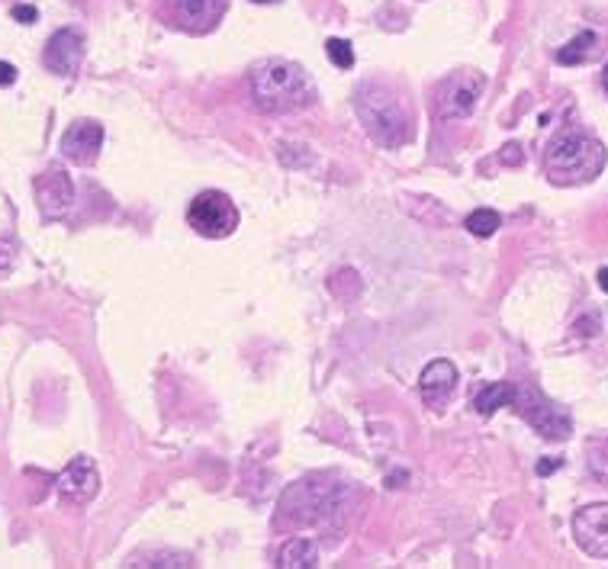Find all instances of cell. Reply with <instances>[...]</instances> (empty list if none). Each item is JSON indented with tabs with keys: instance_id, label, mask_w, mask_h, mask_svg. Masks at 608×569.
<instances>
[{
	"instance_id": "obj_25",
	"label": "cell",
	"mask_w": 608,
	"mask_h": 569,
	"mask_svg": "<svg viewBox=\"0 0 608 569\" xmlns=\"http://www.w3.org/2000/svg\"><path fill=\"white\" fill-rule=\"evenodd\" d=\"M13 264V249L7 242H0V271H7Z\"/></svg>"
},
{
	"instance_id": "obj_10",
	"label": "cell",
	"mask_w": 608,
	"mask_h": 569,
	"mask_svg": "<svg viewBox=\"0 0 608 569\" xmlns=\"http://www.w3.org/2000/svg\"><path fill=\"white\" fill-rule=\"evenodd\" d=\"M81 59H84V36L72 27L59 30L55 36L49 39L45 55H42L45 69L52 74H62V77H72L77 72V65H81Z\"/></svg>"
},
{
	"instance_id": "obj_3",
	"label": "cell",
	"mask_w": 608,
	"mask_h": 569,
	"mask_svg": "<svg viewBox=\"0 0 608 569\" xmlns=\"http://www.w3.org/2000/svg\"><path fill=\"white\" fill-rule=\"evenodd\" d=\"M355 109L360 116V126L367 129V136L377 145H387V148H399V145L409 143V116L399 101H394L384 87H360Z\"/></svg>"
},
{
	"instance_id": "obj_23",
	"label": "cell",
	"mask_w": 608,
	"mask_h": 569,
	"mask_svg": "<svg viewBox=\"0 0 608 569\" xmlns=\"http://www.w3.org/2000/svg\"><path fill=\"white\" fill-rule=\"evenodd\" d=\"M560 470V461L557 457H544V461L537 463V476H551V473H557Z\"/></svg>"
},
{
	"instance_id": "obj_13",
	"label": "cell",
	"mask_w": 608,
	"mask_h": 569,
	"mask_svg": "<svg viewBox=\"0 0 608 569\" xmlns=\"http://www.w3.org/2000/svg\"><path fill=\"white\" fill-rule=\"evenodd\" d=\"M454 387H458V367L451 360H431L429 367L422 370V377H419L422 399H426V405H431V409L448 405Z\"/></svg>"
},
{
	"instance_id": "obj_4",
	"label": "cell",
	"mask_w": 608,
	"mask_h": 569,
	"mask_svg": "<svg viewBox=\"0 0 608 569\" xmlns=\"http://www.w3.org/2000/svg\"><path fill=\"white\" fill-rule=\"evenodd\" d=\"M509 405H512L528 425L535 428L541 438H547V441H567L573 434L570 415H567L560 405H554L544 392L535 390V387H528V383H512Z\"/></svg>"
},
{
	"instance_id": "obj_26",
	"label": "cell",
	"mask_w": 608,
	"mask_h": 569,
	"mask_svg": "<svg viewBox=\"0 0 608 569\" xmlns=\"http://www.w3.org/2000/svg\"><path fill=\"white\" fill-rule=\"evenodd\" d=\"M599 286H602V289L608 293V267H602V271H599Z\"/></svg>"
},
{
	"instance_id": "obj_14",
	"label": "cell",
	"mask_w": 608,
	"mask_h": 569,
	"mask_svg": "<svg viewBox=\"0 0 608 569\" xmlns=\"http://www.w3.org/2000/svg\"><path fill=\"white\" fill-rule=\"evenodd\" d=\"M175 3V17L178 27L190 33H207L226 13V0H171Z\"/></svg>"
},
{
	"instance_id": "obj_15",
	"label": "cell",
	"mask_w": 608,
	"mask_h": 569,
	"mask_svg": "<svg viewBox=\"0 0 608 569\" xmlns=\"http://www.w3.org/2000/svg\"><path fill=\"white\" fill-rule=\"evenodd\" d=\"M319 563V547L316 540L310 537H293L281 547V557H277V567L284 569H313Z\"/></svg>"
},
{
	"instance_id": "obj_17",
	"label": "cell",
	"mask_w": 608,
	"mask_h": 569,
	"mask_svg": "<svg viewBox=\"0 0 608 569\" xmlns=\"http://www.w3.org/2000/svg\"><path fill=\"white\" fill-rule=\"evenodd\" d=\"M596 42H599V36L596 33H579L576 39H570L560 52H557V62L560 65H583L593 52H596Z\"/></svg>"
},
{
	"instance_id": "obj_1",
	"label": "cell",
	"mask_w": 608,
	"mask_h": 569,
	"mask_svg": "<svg viewBox=\"0 0 608 569\" xmlns=\"http://www.w3.org/2000/svg\"><path fill=\"white\" fill-rule=\"evenodd\" d=\"M251 97L254 104L268 113H290L310 104L313 84L303 65L286 62V59H264L249 74Z\"/></svg>"
},
{
	"instance_id": "obj_19",
	"label": "cell",
	"mask_w": 608,
	"mask_h": 569,
	"mask_svg": "<svg viewBox=\"0 0 608 569\" xmlns=\"http://www.w3.org/2000/svg\"><path fill=\"white\" fill-rule=\"evenodd\" d=\"M325 49H328L332 65L345 69V72L355 65V49H352V42H348V39H328V42H325Z\"/></svg>"
},
{
	"instance_id": "obj_9",
	"label": "cell",
	"mask_w": 608,
	"mask_h": 569,
	"mask_svg": "<svg viewBox=\"0 0 608 569\" xmlns=\"http://www.w3.org/2000/svg\"><path fill=\"white\" fill-rule=\"evenodd\" d=\"M483 91V77H470V74H458L441 87V101H438V113L444 119H464L473 113L476 101Z\"/></svg>"
},
{
	"instance_id": "obj_11",
	"label": "cell",
	"mask_w": 608,
	"mask_h": 569,
	"mask_svg": "<svg viewBox=\"0 0 608 569\" xmlns=\"http://www.w3.org/2000/svg\"><path fill=\"white\" fill-rule=\"evenodd\" d=\"M101 489V473L91 457H74L62 473H59V493L72 502H91Z\"/></svg>"
},
{
	"instance_id": "obj_28",
	"label": "cell",
	"mask_w": 608,
	"mask_h": 569,
	"mask_svg": "<svg viewBox=\"0 0 608 569\" xmlns=\"http://www.w3.org/2000/svg\"><path fill=\"white\" fill-rule=\"evenodd\" d=\"M254 3H274V0H254Z\"/></svg>"
},
{
	"instance_id": "obj_5",
	"label": "cell",
	"mask_w": 608,
	"mask_h": 569,
	"mask_svg": "<svg viewBox=\"0 0 608 569\" xmlns=\"http://www.w3.org/2000/svg\"><path fill=\"white\" fill-rule=\"evenodd\" d=\"M342 508L338 502V486H319L313 483H293L281 498V512L293 525H319L325 518H335V512Z\"/></svg>"
},
{
	"instance_id": "obj_24",
	"label": "cell",
	"mask_w": 608,
	"mask_h": 569,
	"mask_svg": "<svg viewBox=\"0 0 608 569\" xmlns=\"http://www.w3.org/2000/svg\"><path fill=\"white\" fill-rule=\"evenodd\" d=\"M13 81H17V69L7 65V62H0V87H10Z\"/></svg>"
},
{
	"instance_id": "obj_21",
	"label": "cell",
	"mask_w": 608,
	"mask_h": 569,
	"mask_svg": "<svg viewBox=\"0 0 608 569\" xmlns=\"http://www.w3.org/2000/svg\"><path fill=\"white\" fill-rule=\"evenodd\" d=\"M13 20H20V23H36L39 10L36 7H13Z\"/></svg>"
},
{
	"instance_id": "obj_27",
	"label": "cell",
	"mask_w": 608,
	"mask_h": 569,
	"mask_svg": "<svg viewBox=\"0 0 608 569\" xmlns=\"http://www.w3.org/2000/svg\"><path fill=\"white\" fill-rule=\"evenodd\" d=\"M602 84H606V94H608V65H606V72H602Z\"/></svg>"
},
{
	"instance_id": "obj_12",
	"label": "cell",
	"mask_w": 608,
	"mask_h": 569,
	"mask_svg": "<svg viewBox=\"0 0 608 569\" xmlns=\"http://www.w3.org/2000/svg\"><path fill=\"white\" fill-rule=\"evenodd\" d=\"M104 145V126L94 119H77L72 129L62 136V151L77 165H91Z\"/></svg>"
},
{
	"instance_id": "obj_16",
	"label": "cell",
	"mask_w": 608,
	"mask_h": 569,
	"mask_svg": "<svg viewBox=\"0 0 608 569\" xmlns=\"http://www.w3.org/2000/svg\"><path fill=\"white\" fill-rule=\"evenodd\" d=\"M509 396H512V383H490L473 396V409L480 415H496L502 405H509Z\"/></svg>"
},
{
	"instance_id": "obj_20",
	"label": "cell",
	"mask_w": 608,
	"mask_h": 569,
	"mask_svg": "<svg viewBox=\"0 0 608 569\" xmlns=\"http://www.w3.org/2000/svg\"><path fill=\"white\" fill-rule=\"evenodd\" d=\"M589 470L608 483V441H599V444H593L589 447Z\"/></svg>"
},
{
	"instance_id": "obj_22",
	"label": "cell",
	"mask_w": 608,
	"mask_h": 569,
	"mask_svg": "<svg viewBox=\"0 0 608 569\" xmlns=\"http://www.w3.org/2000/svg\"><path fill=\"white\" fill-rule=\"evenodd\" d=\"M502 161L505 165H522V148L518 145H505L502 148Z\"/></svg>"
},
{
	"instance_id": "obj_8",
	"label": "cell",
	"mask_w": 608,
	"mask_h": 569,
	"mask_svg": "<svg viewBox=\"0 0 608 569\" xmlns=\"http://www.w3.org/2000/svg\"><path fill=\"white\" fill-rule=\"evenodd\" d=\"M36 200L45 219H62L69 213L74 203V183L69 178V171L65 168H49L36 180Z\"/></svg>"
},
{
	"instance_id": "obj_7",
	"label": "cell",
	"mask_w": 608,
	"mask_h": 569,
	"mask_svg": "<svg viewBox=\"0 0 608 569\" xmlns=\"http://www.w3.org/2000/svg\"><path fill=\"white\" fill-rule=\"evenodd\" d=\"M573 537L583 554L608 560V502L586 505L573 515Z\"/></svg>"
},
{
	"instance_id": "obj_6",
	"label": "cell",
	"mask_w": 608,
	"mask_h": 569,
	"mask_svg": "<svg viewBox=\"0 0 608 569\" xmlns=\"http://www.w3.org/2000/svg\"><path fill=\"white\" fill-rule=\"evenodd\" d=\"M187 222L197 235L229 239L239 229V210L222 190H207V193L193 197V203L187 210Z\"/></svg>"
},
{
	"instance_id": "obj_18",
	"label": "cell",
	"mask_w": 608,
	"mask_h": 569,
	"mask_svg": "<svg viewBox=\"0 0 608 569\" xmlns=\"http://www.w3.org/2000/svg\"><path fill=\"white\" fill-rule=\"evenodd\" d=\"M502 225V219L496 210H473V213L464 219V229L470 235H476V239H490V235H496V229Z\"/></svg>"
},
{
	"instance_id": "obj_2",
	"label": "cell",
	"mask_w": 608,
	"mask_h": 569,
	"mask_svg": "<svg viewBox=\"0 0 608 569\" xmlns=\"http://www.w3.org/2000/svg\"><path fill=\"white\" fill-rule=\"evenodd\" d=\"M544 168L547 178L560 187H573V183H589L602 175L606 168V145L586 133L567 129L560 133L554 143L544 151Z\"/></svg>"
}]
</instances>
